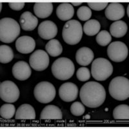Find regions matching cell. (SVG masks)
I'll use <instances>...</instances> for the list:
<instances>
[{"instance_id": "20", "label": "cell", "mask_w": 129, "mask_h": 129, "mask_svg": "<svg viewBox=\"0 0 129 129\" xmlns=\"http://www.w3.org/2000/svg\"><path fill=\"white\" fill-rule=\"evenodd\" d=\"M74 9L72 4L69 3H62L56 9V15L61 21H69L74 16Z\"/></svg>"}, {"instance_id": "19", "label": "cell", "mask_w": 129, "mask_h": 129, "mask_svg": "<svg viewBox=\"0 0 129 129\" xmlns=\"http://www.w3.org/2000/svg\"><path fill=\"white\" fill-rule=\"evenodd\" d=\"M36 112L34 107L29 104H23L16 112V119H35Z\"/></svg>"}, {"instance_id": "30", "label": "cell", "mask_w": 129, "mask_h": 129, "mask_svg": "<svg viewBox=\"0 0 129 129\" xmlns=\"http://www.w3.org/2000/svg\"><path fill=\"white\" fill-rule=\"evenodd\" d=\"M85 107L83 103L79 101H75L71 107V112L75 116H82L85 113Z\"/></svg>"}, {"instance_id": "31", "label": "cell", "mask_w": 129, "mask_h": 129, "mask_svg": "<svg viewBox=\"0 0 129 129\" xmlns=\"http://www.w3.org/2000/svg\"><path fill=\"white\" fill-rule=\"evenodd\" d=\"M90 71L88 68L83 67L78 69L76 72V77L80 81H87L90 78Z\"/></svg>"}, {"instance_id": "4", "label": "cell", "mask_w": 129, "mask_h": 129, "mask_svg": "<svg viewBox=\"0 0 129 129\" xmlns=\"http://www.w3.org/2000/svg\"><path fill=\"white\" fill-rule=\"evenodd\" d=\"M83 27L77 20L68 21L63 26L62 36L64 42L70 45H77L83 36Z\"/></svg>"}, {"instance_id": "28", "label": "cell", "mask_w": 129, "mask_h": 129, "mask_svg": "<svg viewBox=\"0 0 129 129\" xmlns=\"http://www.w3.org/2000/svg\"><path fill=\"white\" fill-rule=\"evenodd\" d=\"M95 40L99 45L105 47L110 43L112 41V36L108 31L101 30L98 34Z\"/></svg>"}, {"instance_id": "12", "label": "cell", "mask_w": 129, "mask_h": 129, "mask_svg": "<svg viewBox=\"0 0 129 129\" xmlns=\"http://www.w3.org/2000/svg\"><path fill=\"white\" fill-rule=\"evenodd\" d=\"M57 26L50 20H46L39 25L38 32L40 38L46 40H52L57 34Z\"/></svg>"}, {"instance_id": "27", "label": "cell", "mask_w": 129, "mask_h": 129, "mask_svg": "<svg viewBox=\"0 0 129 129\" xmlns=\"http://www.w3.org/2000/svg\"><path fill=\"white\" fill-rule=\"evenodd\" d=\"M16 108L14 105L11 103L4 104L0 108V115L2 118L5 119H12L16 114Z\"/></svg>"}, {"instance_id": "10", "label": "cell", "mask_w": 129, "mask_h": 129, "mask_svg": "<svg viewBox=\"0 0 129 129\" xmlns=\"http://www.w3.org/2000/svg\"><path fill=\"white\" fill-rule=\"evenodd\" d=\"M50 59L48 53L43 50H37L30 55L29 63L31 67L36 71H43L49 65Z\"/></svg>"}, {"instance_id": "23", "label": "cell", "mask_w": 129, "mask_h": 129, "mask_svg": "<svg viewBox=\"0 0 129 129\" xmlns=\"http://www.w3.org/2000/svg\"><path fill=\"white\" fill-rule=\"evenodd\" d=\"M45 50L48 54L52 57H57L61 54L63 47L60 42L56 39L49 40L45 46Z\"/></svg>"}, {"instance_id": "32", "label": "cell", "mask_w": 129, "mask_h": 129, "mask_svg": "<svg viewBox=\"0 0 129 129\" xmlns=\"http://www.w3.org/2000/svg\"><path fill=\"white\" fill-rule=\"evenodd\" d=\"M87 4L90 9L96 11H100L107 8L109 3L108 2H88Z\"/></svg>"}, {"instance_id": "14", "label": "cell", "mask_w": 129, "mask_h": 129, "mask_svg": "<svg viewBox=\"0 0 129 129\" xmlns=\"http://www.w3.org/2000/svg\"><path fill=\"white\" fill-rule=\"evenodd\" d=\"M16 50L21 54H30L35 49L36 41L32 37L23 36L16 40Z\"/></svg>"}, {"instance_id": "17", "label": "cell", "mask_w": 129, "mask_h": 129, "mask_svg": "<svg viewBox=\"0 0 129 129\" xmlns=\"http://www.w3.org/2000/svg\"><path fill=\"white\" fill-rule=\"evenodd\" d=\"M94 52L88 47H83L79 48L76 54V60L81 66H87L94 59Z\"/></svg>"}, {"instance_id": "11", "label": "cell", "mask_w": 129, "mask_h": 129, "mask_svg": "<svg viewBox=\"0 0 129 129\" xmlns=\"http://www.w3.org/2000/svg\"><path fill=\"white\" fill-rule=\"evenodd\" d=\"M78 86L72 82L64 83L59 88V95L64 102L75 101L78 98Z\"/></svg>"}, {"instance_id": "7", "label": "cell", "mask_w": 129, "mask_h": 129, "mask_svg": "<svg viewBox=\"0 0 129 129\" xmlns=\"http://www.w3.org/2000/svg\"><path fill=\"white\" fill-rule=\"evenodd\" d=\"M36 100L41 103H48L52 101L56 95L54 86L48 81H41L36 85L34 90Z\"/></svg>"}, {"instance_id": "5", "label": "cell", "mask_w": 129, "mask_h": 129, "mask_svg": "<svg viewBox=\"0 0 129 129\" xmlns=\"http://www.w3.org/2000/svg\"><path fill=\"white\" fill-rule=\"evenodd\" d=\"M110 95L117 101H125L129 98V80L125 77L113 78L109 87Z\"/></svg>"}, {"instance_id": "3", "label": "cell", "mask_w": 129, "mask_h": 129, "mask_svg": "<svg viewBox=\"0 0 129 129\" xmlns=\"http://www.w3.org/2000/svg\"><path fill=\"white\" fill-rule=\"evenodd\" d=\"M51 71L53 76L59 80H67L72 78L75 71L72 61L67 57H59L52 63Z\"/></svg>"}, {"instance_id": "26", "label": "cell", "mask_w": 129, "mask_h": 129, "mask_svg": "<svg viewBox=\"0 0 129 129\" xmlns=\"http://www.w3.org/2000/svg\"><path fill=\"white\" fill-rule=\"evenodd\" d=\"M14 58V52L11 47L6 45L0 46V62L3 64L10 63Z\"/></svg>"}, {"instance_id": "36", "label": "cell", "mask_w": 129, "mask_h": 129, "mask_svg": "<svg viewBox=\"0 0 129 129\" xmlns=\"http://www.w3.org/2000/svg\"><path fill=\"white\" fill-rule=\"evenodd\" d=\"M2 10V3H0V11Z\"/></svg>"}, {"instance_id": "18", "label": "cell", "mask_w": 129, "mask_h": 129, "mask_svg": "<svg viewBox=\"0 0 129 129\" xmlns=\"http://www.w3.org/2000/svg\"><path fill=\"white\" fill-rule=\"evenodd\" d=\"M63 114L61 109L57 106L49 105L43 109L40 114V119H61Z\"/></svg>"}, {"instance_id": "35", "label": "cell", "mask_w": 129, "mask_h": 129, "mask_svg": "<svg viewBox=\"0 0 129 129\" xmlns=\"http://www.w3.org/2000/svg\"><path fill=\"white\" fill-rule=\"evenodd\" d=\"M126 14H127V16L129 17V5H128L127 6V12H126Z\"/></svg>"}, {"instance_id": "16", "label": "cell", "mask_w": 129, "mask_h": 129, "mask_svg": "<svg viewBox=\"0 0 129 129\" xmlns=\"http://www.w3.org/2000/svg\"><path fill=\"white\" fill-rule=\"evenodd\" d=\"M19 24L23 30H34L38 24V19L30 12L26 11L21 15Z\"/></svg>"}, {"instance_id": "2", "label": "cell", "mask_w": 129, "mask_h": 129, "mask_svg": "<svg viewBox=\"0 0 129 129\" xmlns=\"http://www.w3.org/2000/svg\"><path fill=\"white\" fill-rule=\"evenodd\" d=\"M20 26L13 18H4L0 20V41L12 43L20 34Z\"/></svg>"}, {"instance_id": "34", "label": "cell", "mask_w": 129, "mask_h": 129, "mask_svg": "<svg viewBox=\"0 0 129 129\" xmlns=\"http://www.w3.org/2000/svg\"><path fill=\"white\" fill-rule=\"evenodd\" d=\"M82 2H74V3H72V5H74V6H79V5H81L82 4Z\"/></svg>"}, {"instance_id": "37", "label": "cell", "mask_w": 129, "mask_h": 129, "mask_svg": "<svg viewBox=\"0 0 129 129\" xmlns=\"http://www.w3.org/2000/svg\"><path fill=\"white\" fill-rule=\"evenodd\" d=\"M87 117H86V118H89V117H88V116H89V115H87Z\"/></svg>"}, {"instance_id": "22", "label": "cell", "mask_w": 129, "mask_h": 129, "mask_svg": "<svg viewBox=\"0 0 129 129\" xmlns=\"http://www.w3.org/2000/svg\"><path fill=\"white\" fill-rule=\"evenodd\" d=\"M128 31L127 24L122 20L116 21L110 26V34L114 38H119L126 35Z\"/></svg>"}, {"instance_id": "8", "label": "cell", "mask_w": 129, "mask_h": 129, "mask_svg": "<svg viewBox=\"0 0 129 129\" xmlns=\"http://www.w3.org/2000/svg\"><path fill=\"white\" fill-rule=\"evenodd\" d=\"M19 88L12 81H5L0 83V98L5 102L14 103L19 99Z\"/></svg>"}, {"instance_id": "24", "label": "cell", "mask_w": 129, "mask_h": 129, "mask_svg": "<svg viewBox=\"0 0 129 129\" xmlns=\"http://www.w3.org/2000/svg\"><path fill=\"white\" fill-rule=\"evenodd\" d=\"M101 29V24L96 19H89L84 24L83 30L85 34L93 36L98 34Z\"/></svg>"}, {"instance_id": "29", "label": "cell", "mask_w": 129, "mask_h": 129, "mask_svg": "<svg viewBox=\"0 0 129 129\" xmlns=\"http://www.w3.org/2000/svg\"><path fill=\"white\" fill-rule=\"evenodd\" d=\"M77 16L80 20L88 21L92 16V10L87 6H82L77 10Z\"/></svg>"}, {"instance_id": "15", "label": "cell", "mask_w": 129, "mask_h": 129, "mask_svg": "<svg viewBox=\"0 0 129 129\" xmlns=\"http://www.w3.org/2000/svg\"><path fill=\"white\" fill-rule=\"evenodd\" d=\"M125 10L121 3H111L108 5L105 11L106 18L111 21L120 20L125 16Z\"/></svg>"}, {"instance_id": "6", "label": "cell", "mask_w": 129, "mask_h": 129, "mask_svg": "<svg viewBox=\"0 0 129 129\" xmlns=\"http://www.w3.org/2000/svg\"><path fill=\"white\" fill-rule=\"evenodd\" d=\"M113 73V66L110 61L103 57H98L93 61L91 66V75L97 81H103Z\"/></svg>"}, {"instance_id": "13", "label": "cell", "mask_w": 129, "mask_h": 129, "mask_svg": "<svg viewBox=\"0 0 129 129\" xmlns=\"http://www.w3.org/2000/svg\"><path fill=\"white\" fill-rule=\"evenodd\" d=\"M13 76L19 81H25L30 77L32 70L29 64L24 61L16 62L12 67Z\"/></svg>"}, {"instance_id": "25", "label": "cell", "mask_w": 129, "mask_h": 129, "mask_svg": "<svg viewBox=\"0 0 129 129\" xmlns=\"http://www.w3.org/2000/svg\"><path fill=\"white\" fill-rule=\"evenodd\" d=\"M113 117L116 120H128L129 119V107L121 104L115 107L113 110Z\"/></svg>"}, {"instance_id": "9", "label": "cell", "mask_w": 129, "mask_h": 129, "mask_svg": "<svg viewBox=\"0 0 129 129\" xmlns=\"http://www.w3.org/2000/svg\"><path fill=\"white\" fill-rule=\"evenodd\" d=\"M128 54V49L126 44L119 41L110 43L107 48V55L112 61L121 62L125 61Z\"/></svg>"}, {"instance_id": "1", "label": "cell", "mask_w": 129, "mask_h": 129, "mask_svg": "<svg viewBox=\"0 0 129 129\" xmlns=\"http://www.w3.org/2000/svg\"><path fill=\"white\" fill-rule=\"evenodd\" d=\"M106 90L101 84L88 81L81 88L79 97L84 105L89 108H98L103 105L106 99Z\"/></svg>"}, {"instance_id": "21", "label": "cell", "mask_w": 129, "mask_h": 129, "mask_svg": "<svg viewBox=\"0 0 129 129\" xmlns=\"http://www.w3.org/2000/svg\"><path fill=\"white\" fill-rule=\"evenodd\" d=\"M53 11V4L49 3H36L34 5V12L39 18L44 19L50 16Z\"/></svg>"}, {"instance_id": "33", "label": "cell", "mask_w": 129, "mask_h": 129, "mask_svg": "<svg viewBox=\"0 0 129 129\" xmlns=\"http://www.w3.org/2000/svg\"><path fill=\"white\" fill-rule=\"evenodd\" d=\"M25 3L24 2H10L9 3V6L11 9L16 11H19L22 10L25 7Z\"/></svg>"}]
</instances>
